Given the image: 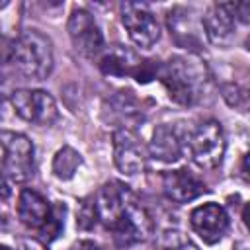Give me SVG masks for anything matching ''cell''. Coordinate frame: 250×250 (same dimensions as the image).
<instances>
[{"label":"cell","mask_w":250,"mask_h":250,"mask_svg":"<svg viewBox=\"0 0 250 250\" xmlns=\"http://www.w3.org/2000/svg\"><path fill=\"white\" fill-rule=\"evenodd\" d=\"M188 148L193 162L201 168L213 170L221 164L227 148L225 131L219 121H201L189 135H188Z\"/></svg>","instance_id":"3957f363"},{"label":"cell","mask_w":250,"mask_h":250,"mask_svg":"<svg viewBox=\"0 0 250 250\" xmlns=\"http://www.w3.org/2000/svg\"><path fill=\"white\" fill-rule=\"evenodd\" d=\"M182 137L172 125H158L152 131L150 143H148V154L164 164L178 162L182 156Z\"/></svg>","instance_id":"5bb4252c"},{"label":"cell","mask_w":250,"mask_h":250,"mask_svg":"<svg viewBox=\"0 0 250 250\" xmlns=\"http://www.w3.org/2000/svg\"><path fill=\"white\" fill-rule=\"evenodd\" d=\"M12 43L6 35L0 33V62H10L12 61Z\"/></svg>","instance_id":"cb8c5ba5"},{"label":"cell","mask_w":250,"mask_h":250,"mask_svg":"<svg viewBox=\"0 0 250 250\" xmlns=\"http://www.w3.org/2000/svg\"><path fill=\"white\" fill-rule=\"evenodd\" d=\"M111 230H113L117 244L131 246V244H137L148 238L152 230V221L146 215V211L141 205H137V201H133L129 209L125 211V215L115 223Z\"/></svg>","instance_id":"7c38bea8"},{"label":"cell","mask_w":250,"mask_h":250,"mask_svg":"<svg viewBox=\"0 0 250 250\" xmlns=\"http://www.w3.org/2000/svg\"><path fill=\"white\" fill-rule=\"evenodd\" d=\"M121 21H123L131 41L141 49L152 47L160 37L158 21L146 4L123 2L121 4Z\"/></svg>","instance_id":"8992f818"},{"label":"cell","mask_w":250,"mask_h":250,"mask_svg":"<svg viewBox=\"0 0 250 250\" xmlns=\"http://www.w3.org/2000/svg\"><path fill=\"white\" fill-rule=\"evenodd\" d=\"M234 23H236V16L232 2H217L209 6L205 16L201 18V27L207 39L217 47H225L232 41Z\"/></svg>","instance_id":"8fae6325"},{"label":"cell","mask_w":250,"mask_h":250,"mask_svg":"<svg viewBox=\"0 0 250 250\" xmlns=\"http://www.w3.org/2000/svg\"><path fill=\"white\" fill-rule=\"evenodd\" d=\"M78 223H80V227H84V229H90L94 223H96V211H94V205H90V203H82V207H80V215H78Z\"/></svg>","instance_id":"603a6c76"},{"label":"cell","mask_w":250,"mask_h":250,"mask_svg":"<svg viewBox=\"0 0 250 250\" xmlns=\"http://www.w3.org/2000/svg\"><path fill=\"white\" fill-rule=\"evenodd\" d=\"M2 172L12 182H27L33 176V143L16 131H0Z\"/></svg>","instance_id":"277c9868"},{"label":"cell","mask_w":250,"mask_h":250,"mask_svg":"<svg viewBox=\"0 0 250 250\" xmlns=\"http://www.w3.org/2000/svg\"><path fill=\"white\" fill-rule=\"evenodd\" d=\"M113 160L115 166L127 174V176H135L141 174L146 168V148L141 143L139 135L129 129V127H119L113 131Z\"/></svg>","instance_id":"52a82bcc"},{"label":"cell","mask_w":250,"mask_h":250,"mask_svg":"<svg viewBox=\"0 0 250 250\" xmlns=\"http://www.w3.org/2000/svg\"><path fill=\"white\" fill-rule=\"evenodd\" d=\"M80 164H82L80 152H76L72 146H62L61 150H57L53 158V174L59 180H70L80 168Z\"/></svg>","instance_id":"ac0fdd59"},{"label":"cell","mask_w":250,"mask_h":250,"mask_svg":"<svg viewBox=\"0 0 250 250\" xmlns=\"http://www.w3.org/2000/svg\"><path fill=\"white\" fill-rule=\"evenodd\" d=\"M0 88H2V76H0ZM2 94V92H0ZM0 105H2V96H0Z\"/></svg>","instance_id":"4316f807"},{"label":"cell","mask_w":250,"mask_h":250,"mask_svg":"<svg viewBox=\"0 0 250 250\" xmlns=\"http://www.w3.org/2000/svg\"><path fill=\"white\" fill-rule=\"evenodd\" d=\"M10 104L21 119L35 125H51L59 117L55 98L45 90H16L10 96Z\"/></svg>","instance_id":"5b68a950"},{"label":"cell","mask_w":250,"mask_h":250,"mask_svg":"<svg viewBox=\"0 0 250 250\" xmlns=\"http://www.w3.org/2000/svg\"><path fill=\"white\" fill-rule=\"evenodd\" d=\"M168 27H170V35L176 39L178 45H182L186 49L199 47V41H201L199 29H203V27H199L191 10L174 8L168 14Z\"/></svg>","instance_id":"9a60e30c"},{"label":"cell","mask_w":250,"mask_h":250,"mask_svg":"<svg viewBox=\"0 0 250 250\" xmlns=\"http://www.w3.org/2000/svg\"><path fill=\"white\" fill-rule=\"evenodd\" d=\"M20 250H47V248H45V244H41L37 240H23L20 244Z\"/></svg>","instance_id":"d4e9b609"},{"label":"cell","mask_w":250,"mask_h":250,"mask_svg":"<svg viewBox=\"0 0 250 250\" xmlns=\"http://www.w3.org/2000/svg\"><path fill=\"white\" fill-rule=\"evenodd\" d=\"M133 201L135 199L127 186H123L121 182H107L105 186H102V189L94 199V211L96 217L107 229H113Z\"/></svg>","instance_id":"9c48e42d"},{"label":"cell","mask_w":250,"mask_h":250,"mask_svg":"<svg viewBox=\"0 0 250 250\" xmlns=\"http://www.w3.org/2000/svg\"><path fill=\"white\" fill-rule=\"evenodd\" d=\"M16 68L31 78L45 80L53 70V47L47 35L37 29L23 31L12 43V61Z\"/></svg>","instance_id":"6da1fadb"},{"label":"cell","mask_w":250,"mask_h":250,"mask_svg":"<svg viewBox=\"0 0 250 250\" xmlns=\"http://www.w3.org/2000/svg\"><path fill=\"white\" fill-rule=\"evenodd\" d=\"M191 229L195 234L207 242V244H217L229 230V215L219 203H203L195 207L189 215Z\"/></svg>","instance_id":"30bf717a"},{"label":"cell","mask_w":250,"mask_h":250,"mask_svg":"<svg viewBox=\"0 0 250 250\" xmlns=\"http://www.w3.org/2000/svg\"><path fill=\"white\" fill-rule=\"evenodd\" d=\"M162 189L168 199L176 203H188L207 191L205 184L186 168L170 170L162 176Z\"/></svg>","instance_id":"4fadbf2b"},{"label":"cell","mask_w":250,"mask_h":250,"mask_svg":"<svg viewBox=\"0 0 250 250\" xmlns=\"http://www.w3.org/2000/svg\"><path fill=\"white\" fill-rule=\"evenodd\" d=\"M223 98L227 100V104L230 107H236L240 111H246L248 107V96L246 90L240 88L238 84H225L223 86Z\"/></svg>","instance_id":"ffe728a7"},{"label":"cell","mask_w":250,"mask_h":250,"mask_svg":"<svg viewBox=\"0 0 250 250\" xmlns=\"http://www.w3.org/2000/svg\"><path fill=\"white\" fill-rule=\"evenodd\" d=\"M0 250H10V248L8 246H0Z\"/></svg>","instance_id":"f1b7e54d"},{"label":"cell","mask_w":250,"mask_h":250,"mask_svg":"<svg viewBox=\"0 0 250 250\" xmlns=\"http://www.w3.org/2000/svg\"><path fill=\"white\" fill-rule=\"evenodd\" d=\"M139 64H141V61L131 51H127V49H123L119 45L109 49L102 57V62H100L102 70L105 74H111V76H125V74H133L135 76Z\"/></svg>","instance_id":"e0dca14e"},{"label":"cell","mask_w":250,"mask_h":250,"mask_svg":"<svg viewBox=\"0 0 250 250\" xmlns=\"http://www.w3.org/2000/svg\"><path fill=\"white\" fill-rule=\"evenodd\" d=\"M51 205L49 201L33 191V189H23L20 193V199H18V217L20 221L27 227V229H41L45 225V221L49 219L51 215Z\"/></svg>","instance_id":"2e32d148"},{"label":"cell","mask_w":250,"mask_h":250,"mask_svg":"<svg viewBox=\"0 0 250 250\" xmlns=\"http://www.w3.org/2000/svg\"><path fill=\"white\" fill-rule=\"evenodd\" d=\"M2 227H4V221H2V217H0V229H2Z\"/></svg>","instance_id":"83f0119b"},{"label":"cell","mask_w":250,"mask_h":250,"mask_svg":"<svg viewBox=\"0 0 250 250\" xmlns=\"http://www.w3.org/2000/svg\"><path fill=\"white\" fill-rule=\"evenodd\" d=\"M170 96L180 105H191L197 102L203 86V70L197 62L186 57H174L156 72Z\"/></svg>","instance_id":"7a4b0ae2"},{"label":"cell","mask_w":250,"mask_h":250,"mask_svg":"<svg viewBox=\"0 0 250 250\" xmlns=\"http://www.w3.org/2000/svg\"><path fill=\"white\" fill-rule=\"evenodd\" d=\"M164 250H199L195 244H191L189 240L182 238L178 232H168L166 242H164Z\"/></svg>","instance_id":"7402d4cb"},{"label":"cell","mask_w":250,"mask_h":250,"mask_svg":"<svg viewBox=\"0 0 250 250\" xmlns=\"http://www.w3.org/2000/svg\"><path fill=\"white\" fill-rule=\"evenodd\" d=\"M68 35L74 49L88 59L96 57L104 47V35L94 16L88 10H82V8L72 10L68 18Z\"/></svg>","instance_id":"ba28073f"},{"label":"cell","mask_w":250,"mask_h":250,"mask_svg":"<svg viewBox=\"0 0 250 250\" xmlns=\"http://www.w3.org/2000/svg\"><path fill=\"white\" fill-rule=\"evenodd\" d=\"M8 197H10V188L4 174H0V199H8Z\"/></svg>","instance_id":"484cf974"},{"label":"cell","mask_w":250,"mask_h":250,"mask_svg":"<svg viewBox=\"0 0 250 250\" xmlns=\"http://www.w3.org/2000/svg\"><path fill=\"white\" fill-rule=\"evenodd\" d=\"M61 211H64V207H57V209H51V215H49V219H47V221H45V225L39 229V232H41L43 240L51 242L53 238H57V236H59V232H61V229H62Z\"/></svg>","instance_id":"44dd1931"},{"label":"cell","mask_w":250,"mask_h":250,"mask_svg":"<svg viewBox=\"0 0 250 250\" xmlns=\"http://www.w3.org/2000/svg\"><path fill=\"white\" fill-rule=\"evenodd\" d=\"M113 107L125 119H139L141 117V109L137 107L135 98H133V92H129V90L127 92H119L113 98Z\"/></svg>","instance_id":"d6986e66"}]
</instances>
